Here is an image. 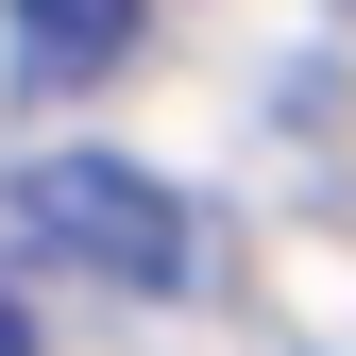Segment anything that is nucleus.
<instances>
[{"mask_svg": "<svg viewBox=\"0 0 356 356\" xmlns=\"http://www.w3.org/2000/svg\"><path fill=\"white\" fill-rule=\"evenodd\" d=\"M0 254L51 272V289L170 305L204 272V220H187V187H153L136 153H17V170H0Z\"/></svg>", "mask_w": 356, "mask_h": 356, "instance_id": "obj_1", "label": "nucleus"}, {"mask_svg": "<svg viewBox=\"0 0 356 356\" xmlns=\"http://www.w3.org/2000/svg\"><path fill=\"white\" fill-rule=\"evenodd\" d=\"M0 356H34V323H17V289H0Z\"/></svg>", "mask_w": 356, "mask_h": 356, "instance_id": "obj_3", "label": "nucleus"}, {"mask_svg": "<svg viewBox=\"0 0 356 356\" xmlns=\"http://www.w3.org/2000/svg\"><path fill=\"white\" fill-rule=\"evenodd\" d=\"M153 0H17V85H102Z\"/></svg>", "mask_w": 356, "mask_h": 356, "instance_id": "obj_2", "label": "nucleus"}]
</instances>
